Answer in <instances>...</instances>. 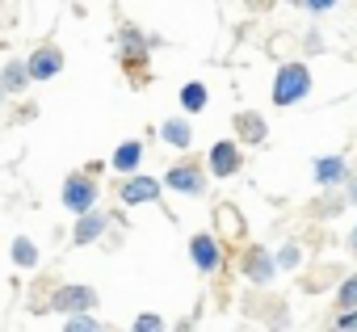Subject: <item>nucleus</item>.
Instances as JSON below:
<instances>
[{
    "label": "nucleus",
    "mask_w": 357,
    "mask_h": 332,
    "mask_svg": "<svg viewBox=\"0 0 357 332\" xmlns=\"http://www.w3.org/2000/svg\"><path fill=\"white\" fill-rule=\"evenodd\" d=\"M307 93H311V72H307V63H282L278 76H273V105L290 110V105H298Z\"/></svg>",
    "instance_id": "nucleus-1"
},
{
    "label": "nucleus",
    "mask_w": 357,
    "mask_h": 332,
    "mask_svg": "<svg viewBox=\"0 0 357 332\" xmlns=\"http://www.w3.org/2000/svg\"><path fill=\"white\" fill-rule=\"evenodd\" d=\"M93 307H97V290L93 286H80V282L59 286L51 294V303H47V311H63V315H89Z\"/></svg>",
    "instance_id": "nucleus-2"
},
{
    "label": "nucleus",
    "mask_w": 357,
    "mask_h": 332,
    "mask_svg": "<svg viewBox=\"0 0 357 332\" xmlns=\"http://www.w3.org/2000/svg\"><path fill=\"white\" fill-rule=\"evenodd\" d=\"M97 181L93 177H84V173H72L68 181H63V206L80 219V215H89V211H97Z\"/></svg>",
    "instance_id": "nucleus-3"
},
{
    "label": "nucleus",
    "mask_w": 357,
    "mask_h": 332,
    "mask_svg": "<svg viewBox=\"0 0 357 332\" xmlns=\"http://www.w3.org/2000/svg\"><path fill=\"white\" fill-rule=\"evenodd\" d=\"M160 186H168V190H176V194H190V198H202L206 173H202V164H172Z\"/></svg>",
    "instance_id": "nucleus-4"
},
{
    "label": "nucleus",
    "mask_w": 357,
    "mask_h": 332,
    "mask_svg": "<svg viewBox=\"0 0 357 332\" xmlns=\"http://www.w3.org/2000/svg\"><path fill=\"white\" fill-rule=\"evenodd\" d=\"M206 164H211V173H215V177H236V173H240V164H244V151L236 147V139H219V143L211 147Z\"/></svg>",
    "instance_id": "nucleus-5"
},
{
    "label": "nucleus",
    "mask_w": 357,
    "mask_h": 332,
    "mask_svg": "<svg viewBox=\"0 0 357 332\" xmlns=\"http://www.w3.org/2000/svg\"><path fill=\"white\" fill-rule=\"evenodd\" d=\"M118 47H122V63H126V72L135 76V68H143V63H147L151 38H143L135 26H122V30H118Z\"/></svg>",
    "instance_id": "nucleus-6"
},
{
    "label": "nucleus",
    "mask_w": 357,
    "mask_h": 332,
    "mask_svg": "<svg viewBox=\"0 0 357 332\" xmlns=\"http://www.w3.org/2000/svg\"><path fill=\"white\" fill-rule=\"evenodd\" d=\"M26 72H30V80H51V76H59L63 72V51L59 47H38L30 59H26Z\"/></svg>",
    "instance_id": "nucleus-7"
},
{
    "label": "nucleus",
    "mask_w": 357,
    "mask_h": 332,
    "mask_svg": "<svg viewBox=\"0 0 357 332\" xmlns=\"http://www.w3.org/2000/svg\"><path fill=\"white\" fill-rule=\"evenodd\" d=\"M160 181L155 177H143V173H135V177H126V186L118 190V198H122V206H143V202H155L160 198Z\"/></svg>",
    "instance_id": "nucleus-8"
},
{
    "label": "nucleus",
    "mask_w": 357,
    "mask_h": 332,
    "mask_svg": "<svg viewBox=\"0 0 357 332\" xmlns=\"http://www.w3.org/2000/svg\"><path fill=\"white\" fill-rule=\"evenodd\" d=\"M190 257H194V265H198L202 273H215V269L223 265V248H219V240H215L211 232H198V236L190 240Z\"/></svg>",
    "instance_id": "nucleus-9"
},
{
    "label": "nucleus",
    "mask_w": 357,
    "mask_h": 332,
    "mask_svg": "<svg viewBox=\"0 0 357 332\" xmlns=\"http://www.w3.org/2000/svg\"><path fill=\"white\" fill-rule=\"evenodd\" d=\"M139 160H143V143H139V139H126V143H118V147H114L109 169H118V173L135 177V173H139Z\"/></svg>",
    "instance_id": "nucleus-10"
},
{
    "label": "nucleus",
    "mask_w": 357,
    "mask_h": 332,
    "mask_svg": "<svg viewBox=\"0 0 357 332\" xmlns=\"http://www.w3.org/2000/svg\"><path fill=\"white\" fill-rule=\"evenodd\" d=\"M315 181H319V186H340V181H349L344 156H319V160H315Z\"/></svg>",
    "instance_id": "nucleus-11"
},
{
    "label": "nucleus",
    "mask_w": 357,
    "mask_h": 332,
    "mask_svg": "<svg viewBox=\"0 0 357 332\" xmlns=\"http://www.w3.org/2000/svg\"><path fill=\"white\" fill-rule=\"evenodd\" d=\"M30 84V72H26V59H13L5 72H0V101H9V97H17L22 89Z\"/></svg>",
    "instance_id": "nucleus-12"
},
{
    "label": "nucleus",
    "mask_w": 357,
    "mask_h": 332,
    "mask_svg": "<svg viewBox=\"0 0 357 332\" xmlns=\"http://www.w3.org/2000/svg\"><path fill=\"white\" fill-rule=\"evenodd\" d=\"M105 223H109V219H105L101 211H89V215H80V219H76L72 240H76V244H97V240H101V232H105Z\"/></svg>",
    "instance_id": "nucleus-13"
},
{
    "label": "nucleus",
    "mask_w": 357,
    "mask_h": 332,
    "mask_svg": "<svg viewBox=\"0 0 357 332\" xmlns=\"http://www.w3.org/2000/svg\"><path fill=\"white\" fill-rule=\"evenodd\" d=\"M244 273H248L252 282H261V286H265V282H273L278 265H273V257H269L265 248H252V252H248V261H244Z\"/></svg>",
    "instance_id": "nucleus-14"
},
{
    "label": "nucleus",
    "mask_w": 357,
    "mask_h": 332,
    "mask_svg": "<svg viewBox=\"0 0 357 332\" xmlns=\"http://www.w3.org/2000/svg\"><path fill=\"white\" fill-rule=\"evenodd\" d=\"M160 139H164V143H172V147H181V151H185V147L194 143V130H190V122H185V118H168V122L160 126Z\"/></svg>",
    "instance_id": "nucleus-15"
},
{
    "label": "nucleus",
    "mask_w": 357,
    "mask_h": 332,
    "mask_svg": "<svg viewBox=\"0 0 357 332\" xmlns=\"http://www.w3.org/2000/svg\"><path fill=\"white\" fill-rule=\"evenodd\" d=\"M236 130H240L244 143H261L265 139V118L252 114V110H244V114H236Z\"/></svg>",
    "instance_id": "nucleus-16"
},
{
    "label": "nucleus",
    "mask_w": 357,
    "mask_h": 332,
    "mask_svg": "<svg viewBox=\"0 0 357 332\" xmlns=\"http://www.w3.org/2000/svg\"><path fill=\"white\" fill-rule=\"evenodd\" d=\"M206 101H211V93H206L202 80H190V84L181 89V110H185V114H202Z\"/></svg>",
    "instance_id": "nucleus-17"
},
{
    "label": "nucleus",
    "mask_w": 357,
    "mask_h": 332,
    "mask_svg": "<svg viewBox=\"0 0 357 332\" xmlns=\"http://www.w3.org/2000/svg\"><path fill=\"white\" fill-rule=\"evenodd\" d=\"M9 252H13V265H17V269H34V265H38V248H34L30 236H17Z\"/></svg>",
    "instance_id": "nucleus-18"
},
{
    "label": "nucleus",
    "mask_w": 357,
    "mask_h": 332,
    "mask_svg": "<svg viewBox=\"0 0 357 332\" xmlns=\"http://www.w3.org/2000/svg\"><path fill=\"white\" fill-rule=\"evenodd\" d=\"M336 303H340L344 311H357V273L340 282V290H336Z\"/></svg>",
    "instance_id": "nucleus-19"
},
{
    "label": "nucleus",
    "mask_w": 357,
    "mask_h": 332,
    "mask_svg": "<svg viewBox=\"0 0 357 332\" xmlns=\"http://www.w3.org/2000/svg\"><path fill=\"white\" fill-rule=\"evenodd\" d=\"M63 332H105L93 315H68V324H63Z\"/></svg>",
    "instance_id": "nucleus-20"
},
{
    "label": "nucleus",
    "mask_w": 357,
    "mask_h": 332,
    "mask_svg": "<svg viewBox=\"0 0 357 332\" xmlns=\"http://www.w3.org/2000/svg\"><path fill=\"white\" fill-rule=\"evenodd\" d=\"M130 332H164V319H160L155 311H143V315L130 324Z\"/></svg>",
    "instance_id": "nucleus-21"
},
{
    "label": "nucleus",
    "mask_w": 357,
    "mask_h": 332,
    "mask_svg": "<svg viewBox=\"0 0 357 332\" xmlns=\"http://www.w3.org/2000/svg\"><path fill=\"white\" fill-rule=\"evenodd\" d=\"M273 265H282V269H294L298 265V244L290 240V244H282V252H278V261Z\"/></svg>",
    "instance_id": "nucleus-22"
},
{
    "label": "nucleus",
    "mask_w": 357,
    "mask_h": 332,
    "mask_svg": "<svg viewBox=\"0 0 357 332\" xmlns=\"http://www.w3.org/2000/svg\"><path fill=\"white\" fill-rule=\"evenodd\" d=\"M336 5H340V0H303V9H311V13H328Z\"/></svg>",
    "instance_id": "nucleus-23"
},
{
    "label": "nucleus",
    "mask_w": 357,
    "mask_h": 332,
    "mask_svg": "<svg viewBox=\"0 0 357 332\" xmlns=\"http://www.w3.org/2000/svg\"><path fill=\"white\" fill-rule=\"evenodd\" d=\"M353 328H357V311H344V315L336 319V328H332V332H353Z\"/></svg>",
    "instance_id": "nucleus-24"
},
{
    "label": "nucleus",
    "mask_w": 357,
    "mask_h": 332,
    "mask_svg": "<svg viewBox=\"0 0 357 332\" xmlns=\"http://www.w3.org/2000/svg\"><path fill=\"white\" fill-rule=\"evenodd\" d=\"M344 186H349V194H344V202H353V206H357V173H349V181H344Z\"/></svg>",
    "instance_id": "nucleus-25"
},
{
    "label": "nucleus",
    "mask_w": 357,
    "mask_h": 332,
    "mask_svg": "<svg viewBox=\"0 0 357 332\" xmlns=\"http://www.w3.org/2000/svg\"><path fill=\"white\" fill-rule=\"evenodd\" d=\"M101 169H105V164H101V160H93V164H84V177H93V181H97V173H101Z\"/></svg>",
    "instance_id": "nucleus-26"
},
{
    "label": "nucleus",
    "mask_w": 357,
    "mask_h": 332,
    "mask_svg": "<svg viewBox=\"0 0 357 332\" xmlns=\"http://www.w3.org/2000/svg\"><path fill=\"white\" fill-rule=\"evenodd\" d=\"M349 244H353V252H357V227H353V240H349Z\"/></svg>",
    "instance_id": "nucleus-27"
},
{
    "label": "nucleus",
    "mask_w": 357,
    "mask_h": 332,
    "mask_svg": "<svg viewBox=\"0 0 357 332\" xmlns=\"http://www.w3.org/2000/svg\"><path fill=\"white\" fill-rule=\"evenodd\" d=\"M290 5H303V0H290Z\"/></svg>",
    "instance_id": "nucleus-28"
}]
</instances>
